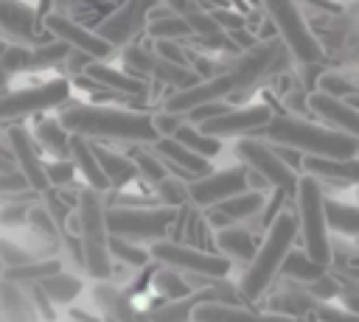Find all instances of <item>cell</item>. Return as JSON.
Wrapping results in <instances>:
<instances>
[{
    "label": "cell",
    "instance_id": "cell-1",
    "mask_svg": "<svg viewBox=\"0 0 359 322\" xmlns=\"http://www.w3.org/2000/svg\"><path fill=\"white\" fill-rule=\"evenodd\" d=\"M62 126L79 137H101V140H126V143H157L160 132L154 126V115L137 109H115L101 104H73L67 101L59 115Z\"/></svg>",
    "mask_w": 359,
    "mask_h": 322
},
{
    "label": "cell",
    "instance_id": "cell-2",
    "mask_svg": "<svg viewBox=\"0 0 359 322\" xmlns=\"http://www.w3.org/2000/svg\"><path fill=\"white\" fill-rule=\"evenodd\" d=\"M264 134L283 148H297L323 160H351L359 151V140L297 115H275Z\"/></svg>",
    "mask_w": 359,
    "mask_h": 322
},
{
    "label": "cell",
    "instance_id": "cell-3",
    "mask_svg": "<svg viewBox=\"0 0 359 322\" xmlns=\"http://www.w3.org/2000/svg\"><path fill=\"white\" fill-rule=\"evenodd\" d=\"M261 8L266 11L278 39L289 48L292 59H297L300 64H320L323 62L325 48L317 39V34L311 31V25L306 22L297 0H261Z\"/></svg>",
    "mask_w": 359,
    "mask_h": 322
},
{
    "label": "cell",
    "instance_id": "cell-4",
    "mask_svg": "<svg viewBox=\"0 0 359 322\" xmlns=\"http://www.w3.org/2000/svg\"><path fill=\"white\" fill-rule=\"evenodd\" d=\"M289 64H292L289 48L278 36H272L266 42L250 45L247 50H238L236 59H230V64H224V70L233 73V78L238 84V92H244V90H252L258 81L286 70Z\"/></svg>",
    "mask_w": 359,
    "mask_h": 322
},
{
    "label": "cell",
    "instance_id": "cell-5",
    "mask_svg": "<svg viewBox=\"0 0 359 322\" xmlns=\"http://www.w3.org/2000/svg\"><path fill=\"white\" fill-rule=\"evenodd\" d=\"M67 101H70V81L67 78H50V81L36 84V87L8 90L0 98V123H17L28 115L62 109Z\"/></svg>",
    "mask_w": 359,
    "mask_h": 322
},
{
    "label": "cell",
    "instance_id": "cell-6",
    "mask_svg": "<svg viewBox=\"0 0 359 322\" xmlns=\"http://www.w3.org/2000/svg\"><path fill=\"white\" fill-rule=\"evenodd\" d=\"M123 64L132 76L137 78H149L151 84H160V87H174V90H185L191 84L199 81V76L191 70V67H182V64H174L168 62L165 56H160L157 50L151 48H137V45H129L123 50Z\"/></svg>",
    "mask_w": 359,
    "mask_h": 322
},
{
    "label": "cell",
    "instance_id": "cell-7",
    "mask_svg": "<svg viewBox=\"0 0 359 322\" xmlns=\"http://www.w3.org/2000/svg\"><path fill=\"white\" fill-rule=\"evenodd\" d=\"M236 92H238V84H236L233 73H230V70H222V73H216V76H210V78H199L196 84H191V87H185V90H171V92L165 95V101H163V112L177 115V118L185 120L188 112H194V109H199V106H205V104L227 101V98H233Z\"/></svg>",
    "mask_w": 359,
    "mask_h": 322
},
{
    "label": "cell",
    "instance_id": "cell-8",
    "mask_svg": "<svg viewBox=\"0 0 359 322\" xmlns=\"http://www.w3.org/2000/svg\"><path fill=\"white\" fill-rule=\"evenodd\" d=\"M0 39L31 50L50 42L42 25V14L22 0H0Z\"/></svg>",
    "mask_w": 359,
    "mask_h": 322
},
{
    "label": "cell",
    "instance_id": "cell-9",
    "mask_svg": "<svg viewBox=\"0 0 359 322\" xmlns=\"http://www.w3.org/2000/svg\"><path fill=\"white\" fill-rule=\"evenodd\" d=\"M42 25H45V31H48L50 39H59V42H65L70 50L84 53V56H90V59H95V62L107 59V56L115 50V48H112L109 42H104L93 28H87L84 22L67 17V14L56 11V8L48 11V14H42Z\"/></svg>",
    "mask_w": 359,
    "mask_h": 322
},
{
    "label": "cell",
    "instance_id": "cell-10",
    "mask_svg": "<svg viewBox=\"0 0 359 322\" xmlns=\"http://www.w3.org/2000/svg\"><path fill=\"white\" fill-rule=\"evenodd\" d=\"M160 6V0H123L118 3L93 31L109 42L112 48H123L129 39H135V34L140 28H146L149 14Z\"/></svg>",
    "mask_w": 359,
    "mask_h": 322
},
{
    "label": "cell",
    "instance_id": "cell-11",
    "mask_svg": "<svg viewBox=\"0 0 359 322\" xmlns=\"http://www.w3.org/2000/svg\"><path fill=\"white\" fill-rule=\"evenodd\" d=\"M272 118H275V112L269 106H264V104L238 106V109L233 106L230 112H224V115L202 123L199 129L205 134L216 137V140H222V137H247V134H255V132L258 134L266 132V126L272 123Z\"/></svg>",
    "mask_w": 359,
    "mask_h": 322
},
{
    "label": "cell",
    "instance_id": "cell-12",
    "mask_svg": "<svg viewBox=\"0 0 359 322\" xmlns=\"http://www.w3.org/2000/svg\"><path fill=\"white\" fill-rule=\"evenodd\" d=\"M79 81L87 84V87L109 90V92H115V95H126V98H132V101L149 95V87H151V81H143V78H137V76H132V73L115 70V67L101 64V62H90V64L84 67V73L79 76Z\"/></svg>",
    "mask_w": 359,
    "mask_h": 322
},
{
    "label": "cell",
    "instance_id": "cell-13",
    "mask_svg": "<svg viewBox=\"0 0 359 322\" xmlns=\"http://www.w3.org/2000/svg\"><path fill=\"white\" fill-rule=\"evenodd\" d=\"M160 3L165 8H171L177 17H182L194 28V34L199 36L202 45H208V48H224L227 45V34L216 25L210 11L199 0H160Z\"/></svg>",
    "mask_w": 359,
    "mask_h": 322
},
{
    "label": "cell",
    "instance_id": "cell-14",
    "mask_svg": "<svg viewBox=\"0 0 359 322\" xmlns=\"http://www.w3.org/2000/svg\"><path fill=\"white\" fill-rule=\"evenodd\" d=\"M309 109L323 120L328 123L331 129L359 140V109H353L348 101L342 98H334V95H325V92H311L309 95Z\"/></svg>",
    "mask_w": 359,
    "mask_h": 322
},
{
    "label": "cell",
    "instance_id": "cell-15",
    "mask_svg": "<svg viewBox=\"0 0 359 322\" xmlns=\"http://www.w3.org/2000/svg\"><path fill=\"white\" fill-rule=\"evenodd\" d=\"M238 154H241L244 162H250L252 168H258V171H261L264 176H269L272 182H280V185L292 182V174H289V168L280 162V154H278L275 148H269L266 143H261V140H255V137H244V140L238 143Z\"/></svg>",
    "mask_w": 359,
    "mask_h": 322
},
{
    "label": "cell",
    "instance_id": "cell-16",
    "mask_svg": "<svg viewBox=\"0 0 359 322\" xmlns=\"http://www.w3.org/2000/svg\"><path fill=\"white\" fill-rule=\"evenodd\" d=\"M8 137V151L14 157V162L20 165V171L25 174V179L36 182V185H45V174H42V165H39V154H36V140L28 129L11 123V129L6 132Z\"/></svg>",
    "mask_w": 359,
    "mask_h": 322
},
{
    "label": "cell",
    "instance_id": "cell-17",
    "mask_svg": "<svg viewBox=\"0 0 359 322\" xmlns=\"http://www.w3.org/2000/svg\"><path fill=\"white\" fill-rule=\"evenodd\" d=\"M146 34L151 39H157V42H199L194 28L182 17H177L171 8H154L149 14Z\"/></svg>",
    "mask_w": 359,
    "mask_h": 322
},
{
    "label": "cell",
    "instance_id": "cell-18",
    "mask_svg": "<svg viewBox=\"0 0 359 322\" xmlns=\"http://www.w3.org/2000/svg\"><path fill=\"white\" fill-rule=\"evenodd\" d=\"M151 146H154V154L163 157L177 171H185V174H194V176H202L208 171V160L199 157V154H194L191 148H185L177 137H160Z\"/></svg>",
    "mask_w": 359,
    "mask_h": 322
},
{
    "label": "cell",
    "instance_id": "cell-19",
    "mask_svg": "<svg viewBox=\"0 0 359 322\" xmlns=\"http://www.w3.org/2000/svg\"><path fill=\"white\" fill-rule=\"evenodd\" d=\"M70 137L73 134L62 126L59 118L39 120V126H36V143H42L53 154H70Z\"/></svg>",
    "mask_w": 359,
    "mask_h": 322
},
{
    "label": "cell",
    "instance_id": "cell-20",
    "mask_svg": "<svg viewBox=\"0 0 359 322\" xmlns=\"http://www.w3.org/2000/svg\"><path fill=\"white\" fill-rule=\"evenodd\" d=\"M70 53H73V50H70L65 42H59V39H50V42H45V45H39V48H34V50H31L28 73H39V70L56 67V64L67 62V59H70Z\"/></svg>",
    "mask_w": 359,
    "mask_h": 322
},
{
    "label": "cell",
    "instance_id": "cell-21",
    "mask_svg": "<svg viewBox=\"0 0 359 322\" xmlns=\"http://www.w3.org/2000/svg\"><path fill=\"white\" fill-rule=\"evenodd\" d=\"M70 157L76 160V165L95 182V185H101L104 182V171H101V165H98V157H95V148L90 146V140L87 137H79V134H73L70 137Z\"/></svg>",
    "mask_w": 359,
    "mask_h": 322
},
{
    "label": "cell",
    "instance_id": "cell-22",
    "mask_svg": "<svg viewBox=\"0 0 359 322\" xmlns=\"http://www.w3.org/2000/svg\"><path fill=\"white\" fill-rule=\"evenodd\" d=\"M174 137H177L185 148H191L194 154H199V157H210V154H216V151L222 148V140L205 134L199 126H191V123H182Z\"/></svg>",
    "mask_w": 359,
    "mask_h": 322
},
{
    "label": "cell",
    "instance_id": "cell-23",
    "mask_svg": "<svg viewBox=\"0 0 359 322\" xmlns=\"http://www.w3.org/2000/svg\"><path fill=\"white\" fill-rule=\"evenodd\" d=\"M238 188H241V174L224 171V174H216V176L199 182V185H196V193H199V199L208 202V199H213V196H227V193H233V190H238Z\"/></svg>",
    "mask_w": 359,
    "mask_h": 322
},
{
    "label": "cell",
    "instance_id": "cell-24",
    "mask_svg": "<svg viewBox=\"0 0 359 322\" xmlns=\"http://www.w3.org/2000/svg\"><path fill=\"white\" fill-rule=\"evenodd\" d=\"M93 148H95V157H98V165H101L104 176L129 179V176L135 174V165H132L126 157H121V154H115V151H109V148H101V146H93Z\"/></svg>",
    "mask_w": 359,
    "mask_h": 322
},
{
    "label": "cell",
    "instance_id": "cell-25",
    "mask_svg": "<svg viewBox=\"0 0 359 322\" xmlns=\"http://www.w3.org/2000/svg\"><path fill=\"white\" fill-rule=\"evenodd\" d=\"M306 165L320 174H334V176H348L359 182V160H323V157H306Z\"/></svg>",
    "mask_w": 359,
    "mask_h": 322
},
{
    "label": "cell",
    "instance_id": "cell-26",
    "mask_svg": "<svg viewBox=\"0 0 359 322\" xmlns=\"http://www.w3.org/2000/svg\"><path fill=\"white\" fill-rule=\"evenodd\" d=\"M28 62H31V48H22V45H8L6 53L0 56V67L11 76L28 73Z\"/></svg>",
    "mask_w": 359,
    "mask_h": 322
},
{
    "label": "cell",
    "instance_id": "cell-27",
    "mask_svg": "<svg viewBox=\"0 0 359 322\" xmlns=\"http://www.w3.org/2000/svg\"><path fill=\"white\" fill-rule=\"evenodd\" d=\"M320 92L325 95H334V98H348L356 92V84H351L345 76L339 73H323L320 76Z\"/></svg>",
    "mask_w": 359,
    "mask_h": 322
},
{
    "label": "cell",
    "instance_id": "cell-28",
    "mask_svg": "<svg viewBox=\"0 0 359 322\" xmlns=\"http://www.w3.org/2000/svg\"><path fill=\"white\" fill-rule=\"evenodd\" d=\"M8 171H14V157H11V151L0 148V174H8Z\"/></svg>",
    "mask_w": 359,
    "mask_h": 322
},
{
    "label": "cell",
    "instance_id": "cell-29",
    "mask_svg": "<svg viewBox=\"0 0 359 322\" xmlns=\"http://www.w3.org/2000/svg\"><path fill=\"white\" fill-rule=\"evenodd\" d=\"M50 171H53V174H50L53 179H56V176H59V179H65V176H70V165H67V162H59V165H53Z\"/></svg>",
    "mask_w": 359,
    "mask_h": 322
},
{
    "label": "cell",
    "instance_id": "cell-30",
    "mask_svg": "<svg viewBox=\"0 0 359 322\" xmlns=\"http://www.w3.org/2000/svg\"><path fill=\"white\" fill-rule=\"evenodd\" d=\"M8 81H11V73H6V70L0 67V98L8 92Z\"/></svg>",
    "mask_w": 359,
    "mask_h": 322
},
{
    "label": "cell",
    "instance_id": "cell-31",
    "mask_svg": "<svg viewBox=\"0 0 359 322\" xmlns=\"http://www.w3.org/2000/svg\"><path fill=\"white\" fill-rule=\"evenodd\" d=\"M342 101H348V104H351L353 109H359V90H356L353 95H348V98H342Z\"/></svg>",
    "mask_w": 359,
    "mask_h": 322
},
{
    "label": "cell",
    "instance_id": "cell-32",
    "mask_svg": "<svg viewBox=\"0 0 359 322\" xmlns=\"http://www.w3.org/2000/svg\"><path fill=\"white\" fill-rule=\"evenodd\" d=\"M6 48H8V42H6V39H0V56L6 53Z\"/></svg>",
    "mask_w": 359,
    "mask_h": 322
}]
</instances>
